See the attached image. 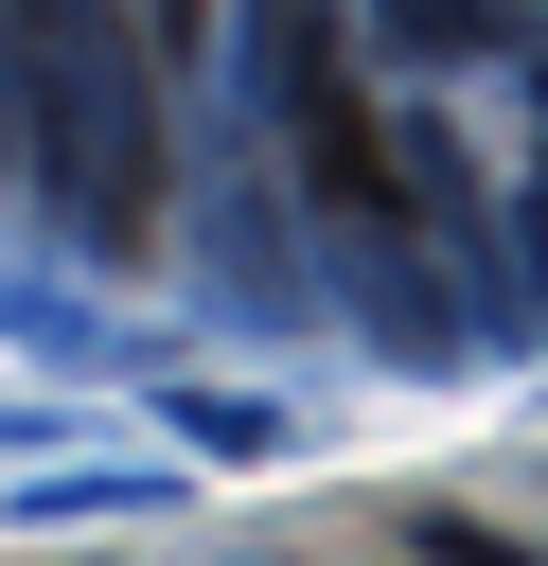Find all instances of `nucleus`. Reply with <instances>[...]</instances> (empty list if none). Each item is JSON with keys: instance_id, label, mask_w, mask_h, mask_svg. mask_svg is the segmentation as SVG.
<instances>
[{"instance_id": "3", "label": "nucleus", "mask_w": 548, "mask_h": 566, "mask_svg": "<svg viewBox=\"0 0 548 566\" xmlns=\"http://www.w3.org/2000/svg\"><path fill=\"white\" fill-rule=\"evenodd\" d=\"M159 35H194V0H159Z\"/></svg>"}, {"instance_id": "2", "label": "nucleus", "mask_w": 548, "mask_h": 566, "mask_svg": "<svg viewBox=\"0 0 548 566\" xmlns=\"http://www.w3.org/2000/svg\"><path fill=\"white\" fill-rule=\"evenodd\" d=\"M301 159H318L336 212H407V159L371 142V88L336 71V35H301Z\"/></svg>"}, {"instance_id": "1", "label": "nucleus", "mask_w": 548, "mask_h": 566, "mask_svg": "<svg viewBox=\"0 0 548 566\" xmlns=\"http://www.w3.org/2000/svg\"><path fill=\"white\" fill-rule=\"evenodd\" d=\"M18 53H35V177H53L106 248H141V230H159V124H141L124 35H106L88 0H18Z\"/></svg>"}]
</instances>
